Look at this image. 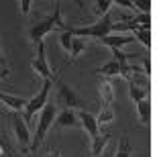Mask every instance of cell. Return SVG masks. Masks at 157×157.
Masks as SVG:
<instances>
[{"instance_id":"obj_1","label":"cell","mask_w":157,"mask_h":157,"mask_svg":"<svg viewBox=\"0 0 157 157\" xmlns=\"http://www.w3.org/2000/svg\"><path fill=\"white\" fill-rule=\"evenodd\" d=\"M55 29H63V31L67 29L65 23H63V18H61V8H59V4H55L53 14L45 17L43 21L35 23L29 29V41H31V43H35V45H39V43H43L45 35H49V33L55 31Z\"/></svg>"},{"instance_id":"obj_2","label":"cell","mask_w":157,"mask_h":157,"mask_svg":"<svg viewBox=\"0 0 157 157\" xmlns=\"http://www.w3.org/2000/svg\"><path fill=\"white\" fill-rule=\"evenodd\" d=\"M57 117V106L55 104H45L43 110L39 114V122H37V128H35V137H31V147L29 151H37L45 139V135L49 133V128L53 127V121Z\"/></svg>"},{"instance_id":"obj_3","label":"cell","mask_w":157,"mask_h":157,"mask_svg":"<svg viewBox=\"0 0 157 157\" xmlns=\"http://www.w3.org/2000/svg\"><path fill=\"white\" fill-rule=\"evenodd\" d=\"M112 18L110 17H104L100 18L98 23L94 25H88V27H78V29H74V27H67V31H70L74 37H92V39H104L106 35H110L112 31Z\"/></svg>"},{"instance_id":"obj_4","label":"cell","mask_w":157,"mask_h":157,"mask_svg":"<svg viewBox=\"0 0 157 157\" xmlns=\"http://www.w3.org/2000/svg\"><path fill=\"white\" fill-rule=\"evenodd\" d=\"M8 127H10V133L14 135L18 147L23 151H29L31 147V133H29V124L25 122L23 114L21 112H8Z\"/></svg>"},{"instance_id":"obj_5","label":"cell","mask_w":157,"mask_h":157,"mask_svg":"<svg viewBox=\"0 0 157 157\" xmlns=\"http://www.w3.org/2000/svg\"><path fill=\"white\" fill-rule=\"evenodd\" d=\"M51 86H53V80H43L41 90L31 100H27V106H25V110H23V118H25L27 124H29V122L33 121V117H35L37 112L43 110V106L47 104V98H49V90H51Z\"/></svg>"},{"instance_id":"obj_6","label":"cell","mask_w":157,"mask_h":157,"mask_svg":"<svg viewBox=\"0 0 157 157\" xmlns=\"http://www.w3.org/2000/svg\"><path fill=\"white\" fill-rule=\"evenodd\" d=\"M57 104L63 106V108H70V110H74V108L84 110V104H86V102L82 100V96L71 86H67V84H63V82H59V84H57Z\"/></svg>"},{"instance_id":"obj_7","label":"cell","mask_w":157,"mask_h":157,"mask_svg":"<svg viewBox=\"0 0 157 157\" xmlns=\"http://www.w3.org/2000/svg\"><path fill=\"white\" fill-rule=\"evenodd\" d=\"M31 67L39 78L51 80V67H49V61H47V55H45V43L37 45V53L33 57V61H31Z\"/></svg>"},{"instance_id":"obj_8","label":"cell","mask_w":157,"mask_h":157,"mask_svg":"<svg viewBox=\"0 0 157 157\" xmlns=\"http://www.w3.org/2000/svg\"><path fill=\"white\" fill-rule=\"evenodd\" d=\"M53 124H55L57 128H74V127H78V124H80V121H78V112L70 110V108H63V110L55 117Z\"/></svg>"},{"instance_id":"obj_9","label":"cell","mask_w":157,"mask_h":157,"mask_svg":"<svg viewBox=\"0 0 157 157\" xmlns=\"http://www.w3.org/2000/svg\"><path fill=\"white\" fill-rule=\"evenodd\" d=\"M78 121H80L82 128H84L90 137L100 135V127H98V122H96V117H94V114H90V112H86V110H78Z\"/></svg>"},{"instance_id":"obj_10","label":"cell","mask_w":157,"mask_h":157,"mask_svg":"<svg viewBox=\"0 0 157 157\" xmlns=\"http://www.w3.org/2000/svg\"><path fill=\"white\" fill-rule=\"evenodd\" d=\"M0 102L10 108L12 112H23L25 106H27V98H21V96H12V94H4L0 92Z\"/></svg>"},{"instance_id":"obj_11","label":"cell","mask_w":157,"mask_h":157,"mask_svg":"<svg viewBox=\"0 0 157 157\" xmlns=\"http://www.w3.org/2000/svg\"><path fill=\"white\" fill-rule=\"evenodd\" d=\"M104 45H108L110 49H121L122 45H127V43H131L133 41V37L131 35H106L104 39H100Z\"/></svg>"},{"instance_id":"obj_12","label":"cell","mask_w":157,"mask_h":157,"mask_svg":"<svg viewBox=\"0 0 157 157\" xmlns=\"http://www.w3.org/2000/svg\"><path fill=\"white\" fill-rule=\"evenodd\" d=\"M71 37H74V35H71ZM86 47H88V41L80 39V37H74V39H71V47H70V53H67L71 63H74L84 51H86Z\"/></svg>"},{"instance_id":"obj_13","label":"cell","mask_w":157,"mask_h":157,"mask_svg":"<svg viewBox=\"0 0 157 157\" xmlns=\"http://www.w3.org/2000/svg\"><path fill=\"white\" fill-rule=\"evenodd\" d=\"M100 98L104 102L102 106H112V102H114V88L108 80L100 82Z\"/></svg>"},{"instance_id":"obj_14","label":"cell","mask_w":157,"mask_h":157,"mask_svg":"<svg viewBox=\"0 0 157 157\" xmlns=\"http://www.w3.org/2000/svg\"><path fill=\"white\" fill-rule=\"evenodd\" d=\"M108 141H110V135H108V133L92 137V157H100V155H102L104 147L108 145Z\"/></svg>"},{"instance_id":"obj_15","label":"cell","mask_w":157,"mask_h":157,"mask_svg":"<svg viewBox=\"0 0 157 157\" xmlns=\"http://www.w3.org/2000/svg\"><path fill=\"white\" fill-rule=\"evenodd\" d=\"M137 112H139L141 122H143L145 127H149V124H151V102H149V98L137 102Z\"/></svg>"},{"instance_id":"obj_16","label":"cell","mask_w":157,"mask_h":157,"mask_svg":"<svg viewBox=\"0 0 157 157\" xmlns=\"http://www.w3.org/2000/svg\"><path fill=\"white\" fill-rule=\"evenodd\" d=\"M128 25L141 31H151V14H139L133 21H128Z\"/></svg>"},{"instance_id":"obj_17","label":"cell","mask_w":157,"mask_h":157,"mask_svg":"<svg viewBox=\"0 0 157 157\" xmlns=\"http://www.w3.org/2000/svg\"><path fill=\"white\" fill-rule=\"evenodd\" d=\"M128 94H131V98H133L135 102H141V100L147 98L149 90L143 88V86H137V84H133V82H128Z\"/></svg>"},{"instance_id":"obj_18","label":"cell","mask_w":157,"mask_h":157,"mask_svg":"<svg viewBox=\"0 0 157 157\" xmlns=\"http://www.w3.org/2000/svg\"><path fill=\"white\" fill-rule=\"evenodd\" d=\"M114 121V110H112V106H102L98 112V117H96V122L100 124H110V122Z\"/></svg>"},{"instance_id":"obj_19","label":"cell","mask_w":157,"mask_h":157,"mask_svg":"<svg viewBox=\"0 0 157 157\" xmlns=\"http://www.w3.org/2000/svg\"><path fill=\"white\" fill-rule=\"evenodd\" d=\"M110 6H112L110 0H96V2H94V14L98 17V21H100V18H104L106 14H108Z\"/></svg>"},{"instance_id":"obj_20","label":"cell","mask_w":157,"mask_h":157,"mask_svg":"<svg viewBox=\"0 0 157 157\" xmlns=\"http://www.w3.org/2000/svg\"><path fill=\"white\" fill-rule=\"evenodd\" d=\"M133 149H131V143H128L127 137H122L121 143H118V149H117V155L114 157H131Z\"/></svg>"},{"instance_id":"obj_21","label":"cell","mask_w":157,"mask_h":157,"mask_svg":"<svg viewBox=\"0 0 157 157\" xmlns=\"http://www.w3.org/2000/svg\"><path fill=\"white\" fill-rule=\"evenodd\" d=\"M71 33L67 29L65 31H61V35H59V45H61V49H63L65 53H70V47H71Z\"/></svg>"},{"instance_id":"obj_22","label":"cell","mask_w":157,"mask_h":157,"mask_svg":"<svg viewBox=\"0 0 157 157\" xmlns=\"http://www.w3.org/2000/svg\"><path fill=\"white\" fill-rule=\"evenodd\" d=\"M135 10H141V14H149L151 12V2H141V0H135L133 2Z\"/></svg>"},{"instance_id":"obj_23","label":"cell","mask_w":157,"mask_h":157,"mask_svg":"<svg viewBox=\"0 0 157 157\" xmlns=\"http://www.w3.org/2000/svg\"><path fill=\"white\" fill-rule=\"evenodd\" d=\"M18 10L23 12V14H29L31 12V0H21L18 2Z\"/></svg>"},{"instance_id":"obj_24","label":"cell","mask_w":157,"mask_h":157,"mask_svg":"<svg viewBox=\"0 0 157 157\" xmlns=\"http://www.w3.org/2000/svg\"><path fill=\"white\" fill-rule=\"evenodd\" d=\"M143 71H141V74H143V76H147V78H151V61H149V59H143Z\"/></svg>"},{"instance_id":"obj_25","label":"cell","mask_w":157,"mask_h":157,"mask_svg":"<svg viewBox=\"0 0 157 157\" xmlns=\"http://www.w3.org/2000/svg\"><path fill=\"white\" fill-rule=\"evenodd\" d=\"M0 157H10V149L4 141H0Z\"/></svg>"},{"instance_id":"obj_26","label":"cell","mask_w":157,"mask_h":157,"mask_svg":"<svg viewBox=\"0 0 157 157\" xmlns=\"http://www.w3.org/2000/svg\"><path fill=\"white\" fill-rule=\"evenodd\" d=\"M8 76H10V71H8V70H6V67H4V65L0 63V80H6V78H8Z\"/></svg>"},{"instance_id":"obj_27","label":"cell","mask_w":157,"mask_h":157,"mask_svg":"<svg viewBox=\"0 0 157 157\" xmlns=\"http://www.w3.org/2000/svg\"><path fill=\"white\" fill-rule=\"evenodd\" d=\"M47 157H61V151L59 149H51V151L47 153Z\"/></svg>"},{"instance_id":"obj_28","label":"cell","mask_w":157,"mask_h":157,"mask_svg":"<svg viewBox=\"0 0 157 157\" xmlns=\"http://www.w3.org/2000/svg\"><path fill=\"white\" fill-rule=\"evenodd\" d=\"M117 4L118 6H124V8H133V2H122V0H121V2H117Z\"/></svg>"},{"instance_id":"obj_29","label":"cell","mask_w":157,"mask_h":157,"mask_svg":"<svg viewBox=\"0 0 157 157\" xmlns=\"http://www.w3.org/2000/svg\"><path fill=\"white\" fill-rule=\"evenodd\" d=\"M2 59H4V57H2V49H0V63H2Z\"/></svg>"}]
</instances>
